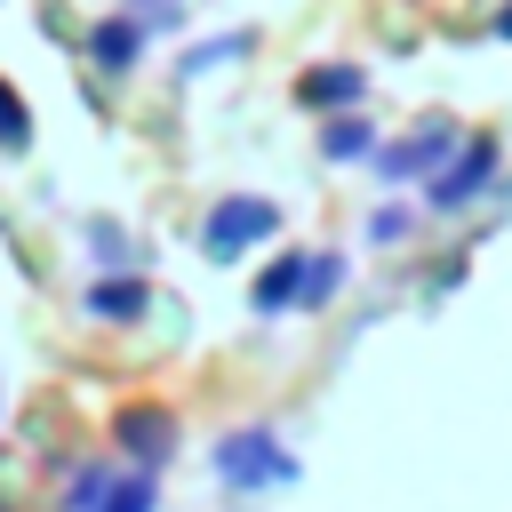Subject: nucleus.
Here are the masks:
<instances>
[{
  "instance_id": "1",
  "label": "nucleus",
  "mask_w": 512,
  "mask_h": 512,
  "mask_svg": "<svg viewBox=\"0 0 512 512\" xmlns=\"http://www.w3.org/2000/svg\"><path fill=\"white\" fill-rule=\"evenodd\" d=\"M208 472H216V488H232V496H264V488H288L304 464H296V448H288L272 424H232V432L208 448Z\"/></svg>"
},
{
  "instance_id": "2",
  "label": "nucleus",
  "mask_w": 512,
  "mask_h": 512,
  "mask_svg": "<svg viewBox=\"0 0 512 512\" xmlns=\"http://www.w3.org/2000/svg\"><path fill=\"white\" fill-rule=\"evenodd\" d=\"M64 512H160V472H136L120 456H88L64 480Z\"/></svg>"
},
{
  "instance_id": "3",
  "label": "nucleus",
  "mask_w": 512,
  "mask_h": 512,
  "mask_svg": "<svg viewBox=\"0 0 512 512\" xmlns=\"http://www.w3.org/2000/svg\"><path fill=\"white\" fill-rule=\"evenodd\" d=\"M280 232V200H264V192H224L208 216H200V256L208 264H240L248 248H264Z\"/></svg>"
},
{
  "instance_id": "4",
  "label": "nucleus",
  "mask_w": 512,
  "mask_h": 512,
  "mask_svg": "<svg viewBox=\"0 0 512 512\" xmlns=\"http://www.w3.org/2000/svg\"><path fill=\"white\" fill-rule=\"evenodd\" d=\"M496 168H504V144H496V136H464V144L424 176V208H432V216H464V208L496 184Z\"/></svg>"
},
{
  "instance_id": "5",
  "label": "nucleus",
  "mask_w": 512,
  "mask_h": 512,
  "mask_svg": "<svg viewBox=\"0 0 512 512\" xmlns=\"http://www.w3.org/2000/svg\"><path fill=\"white\" fill-rule=\"evenodd\" d=\"M176 448H184L176 408H160V400H128V408H112V456H120V464H136V472H168Z\"/></svg>"
},
{
  "instance_id": "6",
  "label": "nucleus",
  "mask_w": 512,
  "mask_h": 512,
  "mask_svg": "<svg viewBox=\"0 0 512 512\" xmlns=\"http://www.w3.org/2000/svg\"><path fill=\"white\" fill-rule=\"evenodd\" d=\"M456 144H464V128H456V120H416L408 136L376 144V152H368V168H376L384 184H424V176H432V168H440Z\"/></svg>"
},
{
  "instance_id": "7",
  "label": "nucleus",
  "mask_w": 512,
  "mask_h": 512,
  "mask_svg": "<svg viewBox=\"0 0 512 512\" xmlns=\"http://www.w3.org/2000/svg\"><path fill=\"white\" fill-rule=\"evenodd\" d=\"M80 48H88V64H96V72H112V80H128V72L144 64V48H152V32H144V24L128 16V8H104V16L88 24V40H80Z\"/></svg>"
},
{
  "instance_id": "8",
  "label": "nucleus",
  "mask_w": 512,
  "mask_h": 512,
  "mask_svg": "<svg viewBox=\"0 0 512 512\" xmlns=\"http://www.w3.org/2000/svg\"><path fill=\"white\" fill-rule=\"evenodd\" d=\"M80 312L104 320V328H136V320L152 312V280H144V272H96V280L80 288Z\"/></svg>"
},
{
  "instance_id": "9",
  "label": "nucleus",
  "mask_w": 512,
  "mask_h": 512,
  "mask_svg": "<svg viewBox=\"0 0 512 512\" xmlns=\"http://www.w3.org/2000/svg\"><path fill=\"white\" fill-rule=\"evenodd\" d=\"M360 96H368V72H360V64H312V72L296 80V104L320 112V120H328V112H360Z\"/></svg>"
},
{
  "instance_id": "10",
  "label": "nucleus",
  "mask_w": 512,
  "mask_h": 512,
  "mask_svg": "<svg viewBox=\"0 0 512 512\" xmlns=\"http://www.w3.org/2000/svg\"><path fill=\"white\" fill-rule=\"evenodd\" d=\"M80 240H88L96 272H144V248L128 240V224H120V216H88V224H80Z\"/></svg>"
},
{
  "instance_id": "11",
  "label": "nucleus",
  "mask_w": 512,
  "mask_h": 512,
  "mask_svg": "<svg viewBox=\"0 0 512 512\" xmlns=\"http://www.w3.org/2000/svg\"><path fill=\"white\" fill-rule=\"evenodd\" d=\"M296 280H304V248L272 256V264L256 272V288H248V304H256L264 320H280V312H296Z\"/></svg>"
},
{
  "instance_id": "12",
  "label": "nucleus",
  "mask_w": 512,
  "mask_h": 512,
  "mask_svg": "<svg viewBox=\"0 0 512 512\" xmlns=\"http://www.w3.org/2000/svg\"><path fill=\"white\" fill-rule=\"evenodd\" d=\"M248 48H256V32H208V40H192V48L176 56V80H208V72L240 64Z\"/></svg>"
},
{
  "instance_id": "13",
  "label": "nucleus",
  "mask_w": 512,
  "mask_h": 512,
  "mask_svg": "<svg viewBox=\"0 0 512 512\" xmlns=\"http://www.w3.org/2000/svg\"><path fill=\"white\" fill-rule=\"evenodd\" d=\"M376 152V128L360 120V112H328L320 120V160L328 168H352V160H368Z\"/></svg>"
},
{
  "instance_id": "14",
  "label": "nucleus",
  "mask_w": 512,
  "mask_h": 512,
  "mask_svg": "<svg viewBox=\"0 0 512 512\" xmlns=\"http://www.w3.org/2000/svg\"><path fill=\"white\" fill-rule=\"evenodd\" d=\"M352 280V264L336 256V248H304V280H296V312H320V304H336V288Z\"/></svg>"
},
{
  "instance_id": "15",
  "label": "nucleus",
  "mask_w": 512,
  "mask_h": 512,
  "mask_svg": "<svg viewBox=\"0 0 512 512\" xmlns=\"http://www.w3.org/2000/svg\"><path fill=\"white\" fill-rule=\"evenodd\" d=\"M32 144V112H24V96L0 80V152H24Z\"/></svg>"
},
{
  "instance_id": "16",
  "label": "nucleus",
  "mask_w": 512,
  "mask_h": 512,
  "mask_svg": "<svg viewBox=\"0 0 512 512\" xmlns=\"http://www.w3.org/2000/svg\"><path fill=\"white\" fill-rule=\"evenodd\" d=\"M128 16L144 32H184V0H128Z\"/></svg>"
},
{
  "instance_id": "17",
  "label": "nucleus",
  "mask_w": 512,
  "mask_h": 512,
  "mask_svg": "<svg viewBox=\"0 0 512 512\" xmlns=\"http://www.w3.org/2000/svg\"><path fill=\"white\" fill-rule=\"evenodd\" d=\"M408 232H416L408 208H368V240H376V248H392V240H408Z\"/></svg>"
},
{
  "instance_id": "18",
  "label": "nucleus",
  "mask_w": 512,
  "mask_h": 512,
  "mask_svg": "<svg viewBox=\"0 0 512 512\" xmlns=\"http://www.w3.org/2000/svg\"><path fill=\"white\" fill-rule=\"evenodd\" d=\"M488 32H496V40H512V0H504V8L488 16Z\"/></svg>"
}]
</instances>
